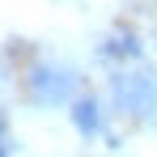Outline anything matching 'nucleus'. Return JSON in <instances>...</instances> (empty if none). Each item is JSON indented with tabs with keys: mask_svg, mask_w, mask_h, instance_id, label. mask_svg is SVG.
Instances as JSON below:
<instances>
[{
	"mask_svg": "<svg viewBox=\"0 0 157 157\" xmlns=\"http://www.w3.org/2000/svg\"><path fill=\"white\" fill-rule=\"evenodd\" d=\"M72 123H77L81 136H89V140H94V136L102 132V106L94 102V98H81V102L72 106Z\"/></svg>",
	"mask_w": 157,
	"mask_h": 157,
	"instance_id": "4",
	"label": "nucleus"
},
{
	"mask_svg": "<svg viewBox=\"0 0 157 157\" xmlns=\"http://www.w3.org/2000/svg\"><path fill=\"white\" fill-rule=\"evenodd\" d=\"M26 89H30V98L38 106H59V102H68L72 98V89H77V72L68 68V64H34L30 68V77H26Z\"/></svg>",
	"mask_w": 157,
	"mask_h": 157,
	"instance_id": "2",
	"label": "nucleus"
},
{
	"mask_svg": "<svg viewBox=\"0 0 157 157\" xmlns=\"http://www.w3.org/2000/svg\"><path fill=\"white\" fill-rule=\"evenodd\" d=\"M0 140H4V110H0Z\"/></svg>",
	"mask_w": 157,
	"mask_h": 157,
	"instance_id": "6",
	"label": "nucleus"
},
{
	"mask_svg": "<svg viewBox=\"0 0 157 157\" xmlns=\"http://www.w3.org/2000/svg\"><path fill=\"white\" fill-rule=\"evenodd\" d=\"M0 157H9V140H0Z\"/></svg>",
	"mask_w": 157,
	"mask_h": 157,
	"instance_id": "5",
	"label": "nucleus"
},
{
	"mask_svg": "<svg viewBox=\"0 0 157 157\" xmlns=\"http://www.w3.org/2000/svg\"><path fill=\"white\" fill-rule=\"evenodd\" d=\"M110 102L119 115H149L157 110V72H115L110 77Z\"/></svg>",
	"mask_w": 157,
	"mask_h": 157,
	"instance_id": "1",
	"label": "nucleus"
},
{
	"mask_svg": "<svg viewBox=\"0 0 157 157\" xmlns=\"http://www.w3.org/2000/svg\"><path fill=\"white\" fill-rule=\"evenodd\" d=\"M98 55H102V59H110V64L140 59V38H136V34H128V30H123V34H110L102 47H98Z\"/></svg>",
	"mask_w": 157,
	"mask_h": 157,
	"instance_id": "3",
	"label": "nucleus"
}]
</instances>
